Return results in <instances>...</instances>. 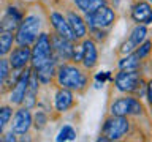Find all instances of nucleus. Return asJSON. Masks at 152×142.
Wrapping results in <instances>:
<instances>
[{
	"label": "nucleus",
	"mask_w": 152,
	"mask_h": 142,
	"mask_svg": "<svg viewBox=\"0 0 152 142\" xmlns=\"http://www.w3.org/2000/svg\"><path fill=\"white\" fill-rule=\"evenodd\" d=\"M54 79L59 87L68 88L76 93H84L86 88L89 87L90 76L87 73V70H84L78 63L62 62V63H57Z\"/></svg>",
	"instance_id": "f257e3e1"
},
{
	"label": "nucleus",
	"mask_w": 152,
	"mask_h": 142,
	"mask_svg": "<svg viewBox=\"0 0 152 142\" xmlns=\"http://www.w3.org/2000/svg\"><path fill=\"white\" fill-rule=\"evenodd\" d=\"M43 21L45 19H43L40 11H28L26 16H22L21 22L16 28L14 43L19 46H32V43L41 33Z\"/></svg>",
	"instance_id": "f03ea898"
},
{
	"label": "nucleus",
	"mask_w": 152,
	"mask_h": 142,
	"mask_svg": "<svg viewBox=\"0 0 152 142\" xmlns=\"http://www.w3.org/2000/svg\"><path fill=\"white\" fill-rule=\"evenodd\" d=\"M141 70H119V73L114 78V85L116 90L121 93H138L140 96L146 98V88H147V80L142 78Z\"/></svg>",
	"instance_id": "7ed1b4c3"
},
{
	"label": "nucleus",
	"mask_w": 152,
	"mask_h": 142,
	"mask_svg": "<svg viewBox=\"0 0 152 142\" xmlns=\"http://www.w3.org/2000/svg\"><path fill=\"white\" fill-rule=\"evenodd\" d=\"M132 130V122L128 120V117L122 115H111L106 117V120L103 123L102 128V136L98 137L100 142L104 141H121L124 139Z\"/></svg>",
	"instance_id": "20e7f679"
},
{
	"label": "nucleus",
	"mask_w": 152,
	"mask_h": 142,
	"mask_svg": "<svg viewBox=\"0 0 152 142\" xmlns=\"http://www.w3.org/2000/svg\"><path fill=\"white\" fill-rule=\"evenodd\" d=\"M52 59H54V55H52L51 35L46 32H41L30 47V68L37 70Z\"/></svg>",
	"instance_id": "39448f33"
},
{
	"label": "nucleus",
	"mask_w": 152,
	"mask_h": 142,
	"mask_svg": "<svg viewBox=\"0 0 152 142\" xmlns=\"http://www.w3.org/2000/svg\"><path fill=\"white\" fill-rule=\"evenodd\" d=\"M144 106L141 99L132 95H122L116 98L109 104V114L111 115H122V117H141L144 114Z\"/></svg>",
	"instance_id": "423d86ee"
},
{
	"label": "nucleus",
	"mask_w": 152,
	"mask_h": 142,
	"mask_svg": "<svg viewBox=\"0 0 152 142\" xmlns=\"http://www.w3.org/2000/svg\"><path fill=\"white\" fill-rule=\"evenodd\" d=\"M84 21L87 28H106L108 30L109 27H113L116 24L117 14H116V9L106 3V5L98 7L92 13L84 14Z\"/></svg>",
	"instance_id": "0eeeda50"
},
{
	"label": "nucleus",
	"mask_w": 152,
	"mask_h": 142,
	"mask_svg": "<svg viewBox=\"0 0 152 142\" xmlns=\"http://www.w3.org/2000/svg\"><path fill=\"white\" fill-rule=\"evenodd\" d=\"M8 125L16 136H22V134H26V133H28V130L32 128V112H30V109H27L24 106L18 107L16 111H14V114L11 115V118H10Z\"/></svg>",
	"instance_id": "6e6552de"
},
{
	"label": "nucleus",
	"mask_w": 152,
	"mask_h": 142,
	"mask_svg": "<svg viewBox=\"0 0 152 142\" xmlns=\"http://www.w3.org/2000/svg\"><path fill=\"white\" fill-rule=\"evenodd\" d=\"M51 35V44H52V55L57 63L62 62H68L71 59V52H73L75 43L76 41H70L65 38L59 36L57 33H49Z\"/></svg>",
	"instance_id": "1a4fd4ad"
},
{
	"label": "nucleus",
	"mask_w": 152,
	"mask_h": 142,
	"mask_svg": "<svg viewBox=\"0 0 152 142\" xmlns=\"http://www.w3.org/2000/svg\"><path fill=\"white\" fill-rule=\"evenodd\" d=\"M81 46H83V57H81V65L84 70H94L98 65V49H97V43H95L90 36L83 38Z\"/></svg>",
	"instance_id": "9d476101"
},
{
	"label": "nucleus",
	"mask_w": 152,
	"mask_h": 142,
	"mask_svg": "<svg viewBox=\"0 0 152 142\" xmlns=\"http://www.w3.org/2000/svg\"><path fill=\"white\" fill-rule=\"evenodd\" d=\"M30 66H26L22 70L19 79L16 80V84L11 87V92H10V104L11 106H21L22 104V99H24V95H26V90H27V84H28V76H30Z\"/></svg>",
	"instance_id": "9b49d317"
},
{
	"label": "nucleus",
	"mask_w": 152,
	"mask_h": 142,
	"mask_svg": "<svg viewBox=\"0 0 152 142\" xmlns=\"http://www.w3.org/2000/svg\"><path fill=\"white\" fill-rule=\"evenodd\" d=\"M49 22H51L52 28H54V33H57L59 36L65 38V40H70V41H78L76 36H75V33L71 32V28L68 25V22H66L65 16L60 11L52 9V11L49 13Z\"/></svg>",
	"instance_id": "f8f14e48"
},
{
	"label": "nucleus",
	"mask_w": 152,
	"mask_h": 142,
	"mask_svg": "<svg viewBox=\"0 0 152 142\" xmlns=\"http://www.w3.org/2000/svg\"><path fill=\"white\" fill-rule=\"evenodd\" d=\"M130 19L135 24H144L149 25L152 22V9L151 2L147 0H136L130 8Z\"/></svg>",
	"instance_id": "ddd939ff"
},
{
	"label": "nucleus",
	"mask_w": 152,
	"mask_h": 142,
	"mask_svg": "<svg viewBox=\"0 0 152 142\" xmlns=\"http://www.w3.org/2000/svg\"><path fill=\"white\" fill-rule=\"evenodd\" d=\"M8 63L11 70H22L30 63V46H19L16 44L14 49L8 54Z\"/></svg>",
	"instance_id": "4468645a"
},
{
	"label": "nucleus",
	"mask_w": 152,
	"mask_h": 142,
	"mask_svg": "<svg viewBox=\"0 0 152 142\" xmlns=\"http://www.w3.org/2000/svg\"><path fill=\"white\" fill-rule=\"evenodd\" d=\"M76 104V99H75V93L68 88H64V87H59L54 93V109L56 112L59 114H64L66 111H70Z\"/></svg>",
	"instance_id": "2eb2a0df"
},
{
	"label": "nucleus",
	"mask_w": 152,
	"mask_h": 142,
	"mask_svg": "<svg viewBox=\"0 0 152 142\" xmlns=\"http://www.w3.org/2000/svg\"><path fill=\"white\" fill-rule=\"evenodd\" d=\"M24 14L16 7H10L0 19V33H14Z\"/></svg>",
	"instance_id": "dca6fc26"
},
{
	"label": "nucleus",
	"mask_w": 152,
	"mask_h": 142,
	"mask_svg": "<svg viewBox=\"0 0 152 142\" xmlns=\"http://www.w3.org/2000/svg\"><path fill=\"white\" fill-rule=\"evenodd\" d=\"M65 19L68 22V25L71 28V32L75 33L76 40H83V38L87 36V25H86V21H84V16H81L79 13L73 11V9H66V14H65Z\"/></svg>",
	"instance_id": "f3484780"
},
{
	"label": "nucleus",
	"mask_w": 152,
	"mask_h": 142,
	"mask_svg": "<svg viewBox=\"0 0 152 142\" xmlns=\"http://www.w3.org/2000/svg\"><path fill=\"white\" fill-rule=\"evenodd\" d=\"M38 88H40V80H38L35 71L30 70V76H28V84H27V90L26 95H24L22 104L21 106L32 109L37 106V96H38Z\"/></svg>",
	"instance_id": "a211bd4d"
},
{
	"label": "nucleus",
	"mask_w": 152,
	"mask_h": 142,
	"mask_svg": "<svg viewBox=\"0 0 152 142\" xmlns=\"http://www.w3.org/2000/svg\"><path fill=\"white\" fill-rule=\"evenodd\" d=\"M56 68H57V62H56V59H52V60L46 62L45 65H41L40 68H37V70H33V71H35L38 80H40V84L48 85V84H51L52 79H54Z\"/></svg>",
	"instance_id": "6ab92c4d"
},
{
	"label": "nucleus",
	"mask_w": 152,
	"mask_h": 142,
	"mask_svg": "<svg viewBox=\"0 0 152 142\" xmlns=\"http://www.w3.org/2000/svg\"><path fill=\"white\" fill-rule=\"evenodd\" d=\"M119 70H141L142 68V60L138 57L135 52L127 55H121V59L117 62Z\"/></svg>",
	"instance_id": "aec40b11"
},
{
	"label": "nucleus",
	"mask_w": 152,
	"mask_h": 142,
	"mask_svg": "<svg viewBox=\"0 0 152 142\" xmlns=\"http://www.w3.org/2000/svg\"><path fill=\"white\" fill-rule=\"evenodd\" d=\"M71 2L78 8L79 13L89 14V13L95 11L98 7H102V5H106L108 0H71Z\"/></svg>",
	"instance_id": "412c9836"
},
{
	"label": "nucleus",
	"mask_w": 152,
	"mask_h": 142,
	"mask_svg": "<svg viewBox=\"0 0 152 142\" xmlns=\"http://www.w3.org/2000/svg\"><path fill=\"white\" fill-rule=\"evenodd\" d=\"M147 35H149V28H147V25H144V24H136V25L132 28L130 35H128V40H130L135 46H138L146 40Z\"/></svg>",
	"instance_id": "4be33fe9"
},
{
	"label": "nucleus",
	"mask_w": 152,
	"mask_h": 142,
	"mask_svg": "<svg viewBox=\"0 0 152 142\" xmlns=\"http://www.w3.org/2000/svg\"><path fill=\"white\" fill-rule=\"evenodd\" d=\"M14 44V33H0V57L10 54Z\"/></svg>",
	"instance_id": "5701e85b"
},
{
	"label": "nucleus",
	"mask_w": 152,
	"mask_h": 142,
	"mask_svg": "<svg viewBox=\"0 0 152 142\" xmlns=\"http://www.w3.org/2000/svg\"><path fill=\"white\" fill-rule=\"evenodd\" d=\"M11 115H13V106L11 104H3V106H0V136L3 134L5 128L8 126Z\"/></svg>",
	"instance_id": "b1692460"
},
{
	"label": "nucleus",
	"mask_w": 152,
	"mask_h": 142,
	"mask_svg": "<svg viewBox=\"0 0 152 142\" xmlns=\"http://www.w3.org/2000/svg\"><path fill=\"white\" fill-rule=\"evenodd\" d=\"M75 139H76V130L71 125H64L56 136L57 142H68V141H75Z\"/></svg>",
	"instance_id": "393cba45"
},
{
	"label": "nucleus",
	"mask_w": 152,
	"mask_h": 142,
	"mask_svg": "<svg viewBox=\"0 0 152 142\" xmlns=\"http://www.w3.org/2000/svg\"><path fill=\"white\" fill-rule=\"evenodd\" d=\"M48 120H49V117H48V114L45 111H37L32 115V126H35L37 131H41L46 128Z\"/></svg>",
	"instance_id": "a878e982"
},
{
	"label": "nucleus",
	"mask_w": 152,
	"mask_h": 142,
	"mask_svg": "<svg viewBox=\"0 0 152 142\" xmlns=\"http://www.w3.org/2000/svg\"><path fill=\"white\" fill-rule=\"evenodd\" d=\"M133 52H135V54L140 57L142 62H146L147 59H149V55H151V40H149V38H146L141 44H138L135 47V51H133Z\"/></svg>",
	"instance_id": "bb28decb"
},
{
	"label": "nucleus",
	"mask_w": 152,
	"mask_h": 142,
	"mask_svg": "<svg viewBox=\"0 0 152 142\" xmlns=\"http://www.w3.org/2000/svg\"><path fill=\"white\" fill-rule=\"evenodd\" d=\"M87 35L95 43H104L109 36V32L106 28H87Z\"/></svg>",
	"instance_id": "cd10ccee"
},
{
	"label": "nucleus",
	"mask_w": 152,
	"mask_h": 142,
	"mask_svg": "<svg viewBox=\"0 0 152 142\" xmlns=\"http://www.w3.org/2000/svg\"><path fill=\"white\" fill-rule=\"evenodd\" d=\"M10 63H8V59H3V57H0V88L3 87L5 84V79H7V76L10 73Z\"/></svg>",
	"instance_id": "c85d7f7f"
},
{
	"label": "nucleus",
	"mask_w": 152,
	"mask_h": 142,
	"mask_svg": "<svg viewBox=\"0 0 152 142\" xmlns=\"http://www.w3.org/2000/svg\"><path fill=\"white\" fill-rule=\"evenodd\" d=\"M135 47H136V46L133 44V43H132V41L127 38V40L124 41L121 46H119V49H117V54H119V55H127V54H132V52L135 51Z\"/></svg>",
	"instance_id": "c756f323"
},
{
	"label": "nucleus",
	"mask_w": 152,
	"mask_h": 142,
	"mask_svg": "<svg viewBox=\"0 0 152 142\" xmlns=\"http://www.w3.org/2000/svg\"><path fill=\"white\" fill-rule=\"evenodd\" d=\"M0 141L2 142H14V141H18V137H16V134H14L13 131H10V133H7V134H2L0 136Z\"/></svg>",
	"instance_id": "7c9ffc66"
},
{
	"label": "nucleus",
	"mask_w": 152,
	"mask_h": 142,
	"mask_svg": "<svg viewBox=\"0 0 152 142\" xmlns=\"http://www.w3.org/2000/svg\"><path fill=\"white\" fill-rule=\"evenodd\" d=\"M106 78H109V73H102V74H97V80L98 82H104V80H106Z\"/></svg>",
	"instance_id": "2f4dec72"
}]
</instances>
